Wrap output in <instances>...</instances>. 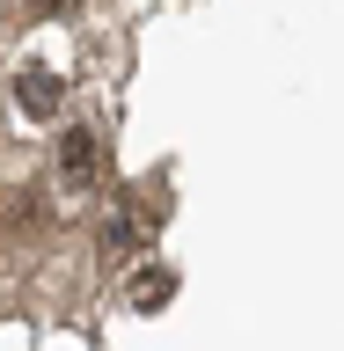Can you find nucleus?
<instances>
[{"mask_svg":"<svg viewBox=\"0 0 344 351\" xmlns=\"http://www.w3.org/2000/svg\"><path fill=\"white\" fill-rule=\"evenodd\" d=\"M15 103H22V117H51V110H59V73H44V66H22L15 73Z\"/></svg>","mask_w":344,"mask_h":351,"instance_id":"f257e3e1","label":"nucleus"},{"mask_svg":"<svg viewBox=\"0 0 344 351\" xmlns=\"http://www.w3.org/2000/svg\"><path fill=\"white\" fill-rule=\"evenodd\" d=\"M73 8H81V0H30V15H51V22H59V15H73Z\"/></svg>","mask_w":344,"mask_h":351,"instance_id":"20e7f679","label":"nucleus"},{"mask_svg":"<svg viewBox=\"0 0 344 351\" xmlns=\"http://www.w3.org/2000/svg\"><path fill=\"white\" fill-rule=\"evenodd\" d=\"M59 169H66V183H95V132L88 125H73L59 139Z\"/></svg>","mask_w":344,"mask_h":351,"instance_id":"f03ea898","label":"nucleus"},{"mask_svg":"<svg viewBox=\"0 0 344 351\" xmlns=\"http://www.w3.org/2000/svg\"><path fill=\"white\" fill-rule=\"evenodd\" d=\"M169 293H176V271H169V263H147V271L132 278V307H139V315L169 307Z\"/></svg>","mask_w":344,"mask_h":351,"instance_id":"7ed1b4c3","label":"nucleus"}]
</instances>
